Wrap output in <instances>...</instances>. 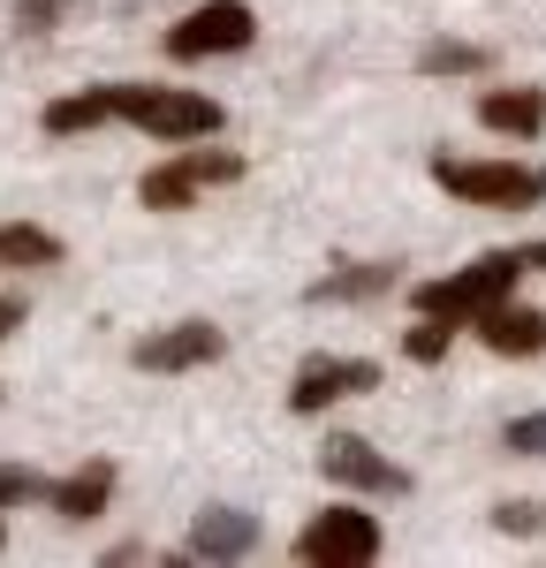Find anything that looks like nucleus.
Instances as JSON below:
<instances>
[{"label": "nucleus", "mask_w": 546, "mask_h": 568, "mask_svg": "<svg viewBox=\"0 0 546 568\" xmlns=\"http://www.w3.org/2000/svg\"><path fill=\"white\" fill-rule=\"evenodd\" d=\"M107 106H114V122L160 136V144H205L228 122L213 91H182V84H107Z\"/></svg>", "instance_id": "obj_1"}, {"label": "nucleus", "mask_w": 546, "mask_h": 568, "mask_svg": "<svg viewBox=\"0 0 546 568\" xmlns=\"http://www.w3.org/2000/svg\"><path fill=\"white\" fill-rule=\"evenodd\" d=\"M516 281H524V258H516V251H486V258H471L463 273H448V281H417V288H410V304L425 311V318L471 326L486 304L516 296Z\"/></svg>", "instance_id": "obj_2"}, {"label": "nucleus", "mask_w": 546, "mask_h": 568, "mask_svg": "<svg viewBox=\"0 0 546 568\" xmlns=\"http://www.w3.org/2000/svg\"><path fill=\"white\" fill-rule=\"evenodd\" d=\"M433 182L463 197V205H486V213H532L546 190L532 168H516V160H455V152H433Z\"/></svg>", "instance_id": "obj_3"}, {"label": "nucleus", "mask_w": 546, "mask_h": 568, "mask_svg": "<svg viewBox=\"0 0 546 568\" xmlns=\"http://www.w3.org/2000/svg\"><path fill=\"white\" fill-rule=\"evenodd\" d=\"M380 516H364L357 500H334V508H318L312 524L296 530V561L304 568H372L380 561Z\"/></svg>", "instance_id": "obj_4"}, {"label": "nucleus", "mask_w": 546, "mask_h": 568, "mask_svg": "<svg viewBox=\"0 0 546 568\" xmlns=\"http://www.w3.org/2000/svg\"><path fill=\"white\" fill-rule=\"evenodd\" d=\"M228 182H243V152H175L168 168H152L136 182V205L144 213H190L205 190H228Z\"/></svg>", "instance_id": "obj_5"}, {"label": "nucleus", "mask_w": 546, "mask_h": 568, "mask_svg": "<svg viewBox=\"0 0 546 568\" xmlns=\"http://www.w3.org/2000/svg\"><path fill=\"white\" fill-rule=\"evenodd\" d=\"M251 39H259L251 0H198L190 16H175V31H168V61H213V53H243Z\"/></svg>", "instance_id": "obj_6"}, {"label": "nucleus", "mask_w": 546, "mask_h": 568, "mask_svg": "<svg viewBox=\"0 0 546 568\" xmlns=\"http://www.w3.org/2000/svg\"><path fill=\"white\" fill-rule=\"evenodd\" d=\"M372 387H380V364H372V356H304L296 379H289V409H296V417H326L334 402L372 394Z\"/></svg>", "instance_id": "obj_7"}, {"label": "nucleus", "mask_w": 546, "mask_h": 568, "mask_svg": "<svg viewBox=\"0 0 546 568\" xmlns=\"http://www.w3.org/2000/svg\"><path fill=\"white\" fill-rule=\"evenodd\" d=\"M318 478L342 485V493H387V500H403V493H410L403 463H387V455H380L372 439H357V433H334L326 447H318Z\"/></svg>", "instance_id": "obj_8"}, {"label": "nucleus", "mask_w": 546, "mask_h": 568, "mask_svg": "<svg viewBox=\"0 0 546 568\" xmlns=\"http://www.w3.org/2000/svg\"><path fill=\"white\" fill-rule=\"evenodd\" d=\"M221 356H228V334L213 318H182L168 334H144L130 349V364L136 372H198V364H221Z\"/></svg>", "instance_id": "obj_9"}, {"label": "nucleus", "mask_w": 546, "mask_h": 568, "mask_svg": "<svg viewBox=\"0 0 546 568\" xmlns=\"http://www.w3.org/2000/svg\"><path fill=\"white\" fill-rule=\"evenodd\" d=\"M471 334H478L494 356H546V311L501 296V304H486L478 318H471Z\"/></svg>", "instance_id": "obj_10"}, {"label": "nucleus", "mask_w": 546, "mask_h": 568, "mask_svg": "<svg viewBox=\"0 0 546 568\" xmlns=\"http://www.w3.org/2000/svg\"><path fill=\"white\" fill-rule=\"evenodd\" d=\"M182 554L190 561H243V554H259V516L251 508H205L190 524V546Z\"/></svg>", "instance_id": "obj_11"}, {"label": "nucleus", "mask_w": 546, "mask_h": 568, "mask_svg": "<svg viewBox=\"0 0 546 568\" xmlns=\"http://www.w3.org/2000/svg\"><path fill=\"white\" fill-rule=\"evenodd\" d=\"M107 500H114V463H107V455L77 463L69 478H53V493H46V508H53L61 524H91V516H107Z\"/></svg>", "instance_id": "obj_12"}, {"label": "nucleus", "mask_w": 546, "mask_h": 568, "mask_svg": "<svg viewBox=\"0 0 546 568\" xmlns=\"http://www.w3.org/2000/svg\"><path fill=\"white\" fill-rule=\"evenodd\" d=\"M478 122H486L494 136H516V144H532V136L546 130V91H532V84L486 91V99H478Z\"/></svg>", "instance_id": "obj_13"}, {"label": "nucleus", "mask_w": 546, "mask_h": 568, "mask_svg": "<svg viewBox=\"0 0 546 568\" xmlns=\"http://www.w3.org/2000/svg\"><path fill=\"white\" fill-rule=\"evenodd\" d=\"M395 281H403L395 258H357V265H334L326 281H312L304 296H312V304H364V296H387Z\"/></svg>", "instance_id": "obj_14"}, {"label": "nucleus", "mask_w": 546, "mask_h": 568, "mask_svg": "<svg viewBox=\"0 0 546 568\" xmlns=\"http://www.w3.org/2000/svg\"><path fill=\"white\" fill-rule=\"evenodd\" d=\"M114 122V106H107V84H91V91H69V99H53L39 114V130L46 136H84V130H107Z\"/></svg>", "instance_id": "obj_15"}, {"label": "nucleus", "mask_w": 546, "mask_h": 568, "mask_svg": "<svg viewBox=\"0 0 546 568\" xmlns=\"http://www.w3.org/2000/svg\"><path fill=\"white\" fill-rule=\"evenodd\" d=\"M0 265H8V273L61 265V235H53V227H31V220H8V227H0Z\"/></svg>", "instance_id": "obj_16"}, {"label": "nucleus", "mask_w": 546, "mask_h": 568, "mask_svg": "<svg viewBox=\"0 0 546 568\" xmlns=\"http://www.w3.org/2000/svg\"><path fill=\"white\" fill-rule=\"evenodd\" d=\"M417 69H425V77H486L494 53L471 45V39H425V45H417Z\"/></svg>", "instance_id": "obj_17"}, {"label": "nucleus", "mask_w": 546, "mask_h": 568, "mask_svg": "<svg viewBox=\"0 0 546 568\" xmlns=\"http://www.w3.org/2000/svg\"><path fill=\"white\" fill-rule=\"evenodd\" d=\"M448 349H455V326H448V318H425V311H417V326L403 334V356H410V364H441Z\"/></svg>", "instance_id": "obj_18"}, {"label": "nucleus", "mask_w": 546, "mask_h": 568, "mask_svg": "<svg viewBox=\"0 0 546 568\" xmlns=\"http://www.w3.org/2000/svg\"><path fill=\"white\" fill-rule=\"evenodd\" d=\"M46 493H53V478H39L31 463H0V516H8V508H31Z\"/></svg>", "instance_id": "obj_19"}, {"label": "nucleus", "mask_w": 546, "mask_h": 568, "mask_svg": "<svg viewBox=\"0 0 546 568\" xmlns=\"http://www.w3.org/2000/svg\"><path fill=\"white\" fill-rule=\"evenodd\" d=\"M501 447H508V455H546V409L508 417V425H501Z\"/></svg>", "instance_id": "obj_20"}, {"label": "nucleus", "mask_w": 546, "mask_h": 568, "mask_svg": "<svg viewBox=\"0 0 546 568\" xmlns=\"http://www.w3.org/2000/svg\"><path fill=\"white\" fill-rule=\"evenodd\" d=\"M69 8H77V0H16V31H23V39H46V31H61Z\"/></svg>", "instance_id": "obj_21"}, {"label": "nucleus", "mask_w": 546, "mask_h": 568, "mask_svg": "<svg viewBox=\"0 0 546 568\" xmlns=\"http://www.w3.org/2000/svg\"><path fill=\"white\" fill-rule=\"evenodd\" d=\"M494 530H508V538H539V530H546V508H539V500H501V508H494Z\"/></svg>", "instance_id": "obj_22"}, {"label": "nucleus", "mask_w": 546, "mask_h": 568, "mask_svg": "<svg viewBox=\"0 0 546 568\" xmlns=\"http://www.w3.org/2000/svg\"><path fill=\"white\" fill-rule=\"evenodd\" d=\"M16 326H23V296H16V288H0V342H8Z\"/></svg>", "instance_id": "obj_23"}, {"label": "nucleus", "mask_w": 546, "mask_h": 568, "mask_svg": "<svg viewBox=\"0 0 546 568\" xmlns=\"http://www.w3.org/2000/svg\"><path fill=\"white\" fill-rule=\"evenodd\" d=\"M107 561H114V568H130V561H160V554H152V546H144V538H122V546H114V554H107Z\"/></svg>", "instance_id": "obj_24"}, {"label": "nucleus", "mask_w": 546, "mask_h": 568, "mask_svg": "<svg viewBox=\"0 0 546 568\" xmlns=\"http://www.w3.org/2000/svg\"><path fill=\"white\" fill-rule=\"evenodd\" d=\"M516 258H524V273H546V235H532V243H516Z\"/></svg>", "instance_id": "obj_25"}, {"label": "nucleus", "mask_w": 546, "mask_h": 568, "mask_svg": "<svg viewBox=\"0 0 546 568\" xmlns=\"http://www.w3.org/2000/svg\"><path fill=\"white\" fill-rule=\"evenodd\" d=\"M0 546H8V524H0Z\"/></svg>", "instance_id": "obj_26"}, {"label": "nucleus", "mask_w": 546, "mask_h": 568, "mask_svg": "<svg viewBox=\"0 0 546 568\" xmlns=\"http://www.w3.org/2000/svg\"><path fill=\"white\" fill-rule=\"evenodd\" d=\"M539 190H546V175H539Z\"/></svg>", "instance_id": "obj_27"}]
</instances>
